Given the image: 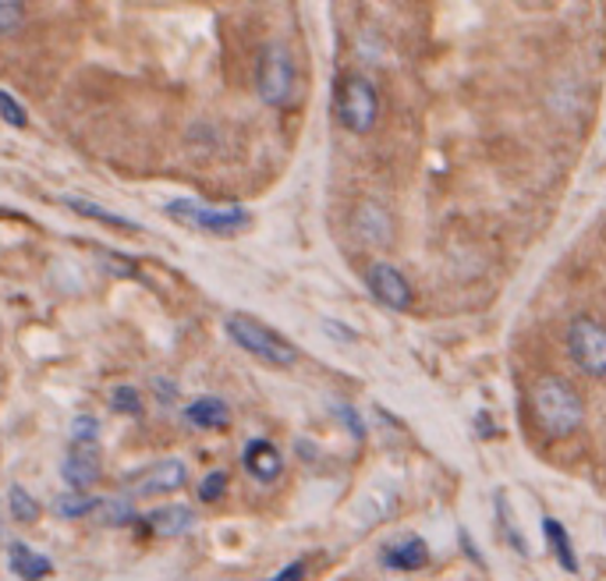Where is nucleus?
I'll list each match as a JSON object with an SVG mask.
<instances>
[{"mask_svg": "<svg viewBox=\"0 0 606 581\" xmlns=\"http://www.w3.org/2000/svg\"><path fill=\"white\" fill-rule=\"evenodd\" d=\"M529 408L546 436H571L585 422V401L564 376H539L529 386Z\"/></svg>", "mask_w": 606, "mask_h": 581, "instance_id": "obj_1", "label": "nucleus"}, {"mask_svg": "<svg viewBox=\"0 0 606 581\" xmlns=\"http://www.w3.org/2000/svg\"><path fill=\"white\" fill-rule=\"evenodd\" d=\"M227 337L242 347V352L256 355L260 362L273 365V370H291L299 362V347L287 337H281L277 331H270L266 323L252 319V316H227L224 319Z\"/></svg>", "mask_w": 606, "mask_h": 581, "instance_id": "obj_2", "label": "nucleus"}, {"mask_svg": "<svg viewBox=\"0 0 606 581\" xmlns=\"http://www.w3.org/2000/svg\"><path fill=\"white\" fill-rule=\"evenodd\" d=\"M164 213L174 224L199 230V235H213V238H231L252 224V213L242 206H209L195 199H174L164 206Z\"/></svg>", "mask_w": 606, "mask_h": 581, "instance_id": "obj_3", "label": "nucleus"}, {"mask_svg": "<svg viewBox=\"0 0 606 581\" xmlns=\"http://www.w3.org/2000/svg\"><path fill=\"white\" fill-rule=\"evenodd\" d=\"M338 118L348 131L365 135L373 131L380 118V96L377 86L365 79V75H344L338 86Z\"/></svg>", "mask_w": 606, "mask_h": 581, "instance_id": "obj_4", "label": "nucleus"}, {"mask_svg": "<svg viewBox=\"0 0 606 581\" xmlns=\"http://www.w3.org/2000/svg\"><path fill=\"white\" fill-rule=\"evenodd\" d=\"M256 89L263 96V104L281 107L291 100L295 92V65H291V53L281 43H266L260 53V71H256Z\"/></svg>", "mask_w": 606, "mask_h": 581, "instance_id": "obj_5", "label": "nucleus"}, {"mask_svg": "<svg viewBox=\"0 0 606 581\" xmlns=\"http://www.w3.org/2000/svg\"><path fill=\"white\" fill-rule=\"evenodd\" d=\"M568 352L585 376L606 380V326L593 316H578L568 326Z\"/></svg>", "mask_w": 606, "mask_h": 581, "instance_id": "obj_6", "label": "nucleus"}, {"mask_svg": "<svg viewBox=\"0 0 606 581\" xmlns=\"http://www.w3.org/2000/svg\"><path fill=\"white\" fill-rule=\"evenodd\" d=\"M185 482H188L185 461H178V457H164V461L149 464L146 472H139V475L131 479V493H135V496H160V493L182 490Z\"/></svg>", "mask_w": 606, "mask_h": 581, "instance_id": "obj_7", "label": "nucleus"}, {"mask_svg": "<svg viewBox=\"0 0 606 581\" xmlns=\"http://www.w3.org/2000/svg\"><path fill=\"white\" fill-rule=\"evenodd\" d=\"M100 472H104V461H100V447H96V443H75L61 464V475L71 486V493L92 490L96 482H100Z\"/></svg>", "mask_w": 606, "mask_h": 581, "instance_id": "obj_8", "label": "nucleus"}, {"mask_svg": "<svg viewBox=\"0 0 606 581\" xmlns=\"http://www.w3.org/2000/svg\"><path fill=\"white\" fill-rule=\"evenodd\" d=\"M365 284H369V290H373V298L383 302L387 308H398V313H404V308L412 305V284H408L401 269H394L390 263L369 266Z\"/></svg>", "mask_w": 606, "mask_h": 581, "instance_id": "obj_9", "label": "nucleus"}, {"mask_svg": "<svg viewBox=\"0 0 606 581\" xmlns=\"http://www.w3.org/2000/svg\"><path fill=\"white\" fill-rule=\"evenodd\" d=\"M242 461H245V472L256 482H273L284 469V457L270 440H252L245 447V454H242Z\"/></svg>", "mask_w": 606, "mask_h": 581, "instance_id": "obj_10", "label": "nucleus"}, {"mask_svg": "<svg viewBox=\"0 0 606 581\" xmlns=\"http://www.w3.org/2000/svg\"><path fill=\"white\" fill-rule=\"evenodd\" d=\"M8 564H11V571H14L18 578H22V581H43V578H50V571H53L50 560H47L43 553L29 550L26 542H11Z\"/></svg>", "mask_w": 606, "mask_h": 581, "instance_id": "obj_11", "label": "nucleus"}, {"mask_svg": "<svg viewBox=\"0 0 606 581\" xmlns=\"http://www.w3.org/2000/svg\"><path fill=\"white\" fill-rule=\"evenodd\" d=\"M355 230L369 242V245H387L390 242V230H394V224H390L387 213L377 206V203H362L359 213H355Z\"/></svg>", "mask_w": 606, "mask_h": 581, "instance_id": "obj_12", "label": "nucleus"}, {"mask_svg": "<svg viewBox=\"0 0 606 581\" xmlns=\"http://www.w3.org/2000/svg\"><path fill=\"white\" fill-rule=\"evenodd\" d=\"M185 418L192 425H199V430H224L231 422V408L221 397H195L185 408Z\"/></svg>", "mask_w": 606, "mask_h": 581, "instance_id": "obj_13", "label": "nucleus"}, {"mask_svg": "<svg viewBox=\"0 0 606 581\" xmlns=\"http://www.w3.org/2000/svg\"><path fill=\"white\" fill-rule=\"evenodd\" d=\"M383 564L394 568V571H422L429 564V550H426L422 539H404L383 553Z\"/></svg>", "mask_w": 606, "mask_h": 581, "instance_id": "obj_14", "label": "nucleus"}, {"mask_svg": "<svg viewBox=\"0 0 606 581\" xmlns=\"http://www.w3.org/2000/svg\"><path fill=\"white\" fill-rule=\"evenodd\" d=\"M146 525L156 532V535H182L195 525V518L188 508H182V503H174V508H160L146 514Z\"/></svg>", "mask_w": 606, "mask_h": 581, "instance_id": "obj_15", "label": "nucleus"}, {"mask_svg": "<svg viewBox=\"0 0 606 581\" xmlns=\"http://www.w3.org/2000/svg\"><path fill=\"white\" fill-rule=\"evenodd\" d=\"M78 217H89V220H100V224H107V227H125V230H135L139 224L135 220H128V217H121V213H114V209H104L100 203H92V199H78V196H68L65 199Z\"/></svg>", "mask_w": 606, "mask_h": 581, "instance_id": "obj_16", "label": "nucleus"}, {"mask_svg": "<svg viewBox=\"0 0 606 581\" xmlns=\"http://www.w3.org/2000/svg\"><path fill=\"white\" fill-rule=\"evenodd\" d=\"M543 532H546V539H550V546H554V553H557V560H560V568H564V571H575V568H578V560H575V550H571V535L564 532L560 521L546 518V521H543Z\"/></svg>", "mask_w": 606, "mask_h": 581, "instance_id": "obj_17", "label": "nucleus"}, {"mask_svg": "<svg viewBox=\"0 0 606 581\" xmlns=\"http://www.w3.org/2000/svg\"><path fill=\"white\" fill-rule=\"evenodd\" d=\"M96 518L104 521V525H128L131 518H139L135 514V508H131V500H125V496H117V500H100L96 503V511H92Z\"/></svg>", "mask_w": 606, "mask_h": 581, "instance_id": "obj_18", "label": "nucleus"}, {"mask_svg": "<svg viewBox=\"0 0 606 581\" xmlns=\"http://www.w3.org/2000/svg\"><path fill=\"white\" fill-rule=\"evenodd\" d=\"M8 500H11V518L22 521V525H32V521H39V514H43V508H39L22 486H11Z\"/></svg>", "mask_w": 606, "mask_h": 581, "instance_id": "obj_19", "label": "nucleus"}, {"mask_svg": "<svg viewBox=\"0 0 606 581\" xmlns=\"http://www.w3.org/2000/svg\"><path fill=\"white\" fill-rule=\"evenodd\" d=\"M96 503H100V500H92L89 493H61L53 508L61 518H86V514L96 511Z\"/></svg>", "mask_w": 606, "mask_h": 581, "instance_id": "obj_20", "label": "nucleus"}, {"mask_svg": "<svg viewBox=\"0 0 606 581\" xmlns=\"http://www.w3.org/2000/svg\"><path fill=\"white\" fill-rule=\"evenodd\" d=\"M110 404H114V412H121V415H131V418L143 415V394L135 391V386H114Z\"/></svg>", "mask_w": 606, "mask_h": 581, "instance_id": "obj_21", "label": "nucleus"}, {"mask_svg": "<svg viewBox=\"0 0 606 581\" xmlns=\"http://www.w3.org/2000/svg\"><path fill=\"white\" fill-rule=\"evenodd\" d=\"M0 121H8L11 128H26V125H29L22 104H18L14 96H11V92H4V89H0Z\"/></svg>", "mask_w": 606, "mask_h": 581, "instance_id": "obj_22", "label": "nucleus"}, {"mask_svg": "<svg viewBox=\"0 0 606 581\" xmlns=\"http://www.w3.org/2000/svg\"><path fill=\"white\" fill-rule=\"evenodd\" d=\"M26 22V4L22 0H0V32H11Z\"/></svg>", "mask_w": 606, "mask_h": 581, "instance_id": "obj_23", "label": "nucleus"}, {"mask_svg": "<svg viewBox=\"0 0 606 581\" xmlns=\"http://www.w3.org/2000/svg\"><path fill=\"white\" fill-rule=\"evenodd\" d=\"M96 433H100V418L96 415H75L71 418V440L75 443H96Z\"/></svg>", "mask_w": 606, "mask_h": 581, "instance_id": "obj_24", "label": "nucleus"}, {"mask_svg": "<svg viewBox=\"0 0 606 581\" xmlns=\"http://www.w3.org/2000/svg\"><path fill=\"white\" fill-rule=\"evenodd\" d=\"M227 490V472H209L203 482H199V500L203 503H217Z\"/></svg>", "mask_w": 606, "mask_h": 581, "instance_id": "obj_25", "label": "nucleus"}, {"mask_svg": "<svg viewBox=\"0 0 606 581\" xmlns=\"http://www.w3.org/2000/svg\"><path fill=\"white\" fill-rule=\"evenodd\" d=\"M305 578V560H295V564H287L281 574H273L270 581H302Z\"/></svg>", "mask_w": 606, "mask_h": 581, "instance_id": "obj_26", "label": "nucleus"}, {"mask_svg": "<svg viewBox=\"0 0 606 581\" xmlns=\"http://www.w3.org/2000/svg\"><path fill=\"white\" fill-rule=\"evenodd\" d=\"M338 415H344V422L351 425V430H355V436H362V422H359V415H355V412L344 408V404H338Z\"/></svg>", "mask_w": 606, "mask_h": 581, "instance_id": "obj_27", "label": "nucleus"}]
</instances>
